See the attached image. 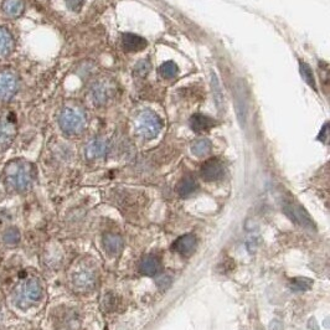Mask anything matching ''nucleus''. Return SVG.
I'll list each match as a JSON object with an SVG mask.
<instances>
[{
  "label": "nucleus",
  "mask_w": 330,
  "mask_h": 330,
  "mask_svg": "<svg viewBox=\"0 0 330 330\" xmlns=\"http://www.w3.org/2000/svg\"><path fill=\"white\" fill-rule=\"evenodd\" d=\"M34 164L24 158H15L4 165L2 175L3 187L10 194H25L35 181Z\"/></svg>",
  "instance_id": "nucleus-1"
},
{
  "label": "nucleus",
  "mask_w": 330,
  "mask_h": 330,
  "mask_svg": "<svg viewBox=\"0 0 330 330\" xmlns=\"http://www.w3.org/2000/svg\"><path fill=\"white\" fill-rule=\"evenodd\" d=\"M13 302L19 309H28L37 303L43 297V285L36 277H26L14 287Z\"/></svg>",
  "instance_id": "nucleus-2"
},
{
  "label": "nucleus",
  "mask_w": 330,
  "mask_h": 330,
  "mask_svg": "<svg viewBox=\"0 0 330 330\" xmlns=\"http://www.w3.org/2000/svg\"><path fill=\"white\" fill-rule=\"evenodd\" d=\"M58 126L67 135L82 133L87 126L86 112L77 106H66L58 116Z\"/></svg>",
  "instance_id": "nucleus-3"
},
{
  "label": "nucleus",
  "mask_w": 330,
  "mask_h": 330,
  "mask_svg": "<svg viewBox=\"0 0 330 330\" xmlns=\"http://www.w3.org/2000/svg\"><path fill=\"white\" fill-rule=\"evenodd\" d=\"M161 128H163V122L154 112L146 110L140 112L139 116L137 117L135 120V129L137 133L144 139L150 140L155 138L160 133Z\"/></svg>",
  "instance_id": "nucleus-4"
},
{
  "label": "nucleus",
  "mask_w": 330,
  "mask_h": 330,
  "mask_svg": "<svg viewBox=\"0 0 330 330\" xmlns=\"http://www.w3.org/2000/svg\"><path fill=\"white\" fill-rule=\"evenodd\" d=\"M17 135L15 114L11 111H0V153H4L13 146Z\"/></svg>",
  "instance_id": "nucleus-5"
},
{
  "label": "nucleus",
  "mask_w": 330,
  "mask_h": 330,
  "mask_svg": "<svg viewBox=\"0 0 330 330\" xmlns=\"http://www.w3.org/2000/svg\"><path fill=\"white\" fill-rule=\"evenodd\" d=\"M20 79L13 70L0 71V102H8L19 92Z\"/></svg>",
  "instance_id": "nucleus-6"
},
{
  "label": "nucleus",
  "mask_w": 330,
  "mask_h": 330,
  "mask_svg": "<svg viewBox=\"0 0 330 330\" xmlns=\"http://www.w3.org/2000/svg\"><path fill=\"white\" fill-rule=\"evenodd\" d=\"M71 284L73 290L77 292H87L93 287L94 275L92 270H90L84 263H79L72 270L70 276Z\"/></svg>",
  "instance_id": "nucleus-7"
},
{
  "label": "nucleus",
  "mask_w": 330,
  "mask_h": 330,
  "mask_svg": "<svg viewBox=\"0 0 330 330\" xmlns=\"http://www.w3.org/2000/svg\"><path fill=\"white\" fill-rule=\"evenodd\" d=\"M225 174V167L219 158H211L206 160L201 167V176L206 181H217Z\"/></svg>",
  "instance_id": "nucleus-8"
},
{
  "label": "nucleus",
  "mask_w": 330,
  "mask_h": 330,
  "mask_svg": "<svg viewBox=\"0 0 330 330\" xmlns=\"http://www.w3.org/2000/svg\"><path fill=\"white\" fill-rule=\"evenodd\" d=\"M15 50V39L7 26H0V60L7 58Z\"/></svg>",
  "instance_id": "nucleus-9"
},
{
  "label": "nucleus",
  "mask_w": 330,
  "mask_h": 330,
  "mask_svg": "<svg viewBox=\"0 0 330 330\" xmlns=\"http://www.w3.org/2000/svg\"><path fill=\"white\" fill-rule=\"evenodd\" d=\"M108 153V143L101 138H96L92 139L86 146L85 149V154L88 160H93V159H98L106 157Z\"/></svg>",
  "instance_id": "nucleus-10"
},
{
  "label": "nucleus",
  "mask_w": 330,
  "mask_h": 330,
  "mask_svg": "<svg viewBox=\"0 0 330 330\" xmlns=\"http://www.w3.org/2000/svg\"><path fill=\"white\" fill-rule=\"evenodd\" d=\"M196 244H197V241L195 236L189 234L179 237L178 240L174 242L173 250L178 253H180L181 256H187L188 257V256L193 255V252L195 251Z\"/></svg>",
  "instance_id": "nucleus-11"
},
{
  "label": "nucleus",
  "mask_w": 330,
  "mask_h": 330,
  "mask_svg": "<svg viewBox=\"0 0 330 330\" xmlns=\"http://www.w3.org/2000/svg\"><path fill=\"white\" fill-rule=\"evenodd\" d=\"M147 46V41L143 37L138 36L135 34H123L122 36V47L125 51L128 52H137L141 51Z\"/></svg>",
  "instance_id": "nucleus-12"
},
{
  "label": "nucleus",
  "mask_w": 330,
  "mask_h": 330,
  "mask_svg": "<svg viewBox=\"0 0 330 330\" xmlns=\"http://www.w3.org/2000/svg\"><path fill=\"white\" fill-rule=\"evenodd\" d=\"M2 10L5 16L16 19L22 16L25 11V3L24 0H4L2 4Z\"/></svg>",
  "instance_id": "nucleus-13"
},
{
  "label": "nucleus",
  "mask_w": 330,
  "mask_h": 330,
  "mask_svg": "<svg viewBox=\"0 0 330 330\" xmlns=\"http://www.w3.org/2000/svg\"><path fill=\"white\" fill-rule=\"evenodd\" d=\"M110 86L106 82H97L91 88V99L97 106H101L107 102V99L110 98Z\"/></svg>",
  "instance_id": "nucleus-14"
},
{
  "label": "nucleus",
  "mask_w": 330,
  "mask_h": 330,
  "mask_svg": "<svg viewBox=\"0 0 330 330\" xmlns=\"http://www.w3.org/2000/svg\"><path fill=\"white\" fill-rule=\"evenodd\" d=\"M214 126H216V122L212 118L204 116V114L197 113L190 118V127L196 133H202V132L209 131Z\"/></svg>",
  "instance_id": "nucleus-15"
},
{
  "label": "nucleus",
  "mask_w": 330,
  "mask_h": 330,
  "mask_svg": "<svg viewBox=\"0 0 330 330\" xmlns=\"http://www.w3.org/2000/svg\"><path fill=\"white\" fill-rule=\"evenodd\" d=\"M103 246L111 255H118L123 249V238L119 235L106 234L103 237Z\"/></svg>",
  "instance_id": "nucleus-16"
},
{
  "label": "nucleus",
  "mask_w": 330,
  "mask_h": 330,
  "mask_svg": "<svg viewBox=\"0 0 330 330\" xmlns=\"http://www.w3.org/2000/svg\"><path fill=\"white\" fill-rule=\"evenodd\" d=\"M140 272L146 276H155L160 271V262L154 256H148L140 262Z\"/></svg>",
  "instance_id": "nucleus-17"
},
{
  "label": "nucleus",
  "mask_w": 330,
  "mask_h": 330,
  "mask_svg": "<svg viewBox=\"0 0 330 330\" xmlns=\"http://www.w3.org/2000/svg\"><path fill=\"white\" fill-rule=\"evenodd\" d=\"M285 212L290 214L291 219H293L296 222H299L300 225L303 226L312 225V220L309 219L308 214H306L302 208H299V206H293V205L288 206V208H285Z\"/></svg>",
  "instance_id": "nucleus-18"
},
{
  "label": "nucleus",
  "mask_w": 330,
  "mask_h": 330,
  "mask_svg": "<svg viewBox=\"0 0 330 330\" xmlns=\"http://www.w3.org/2000/svg\"><path fill=\"white\" fill-rule=\"evenodd\" d=\"M211 88H212V97H214L215 105H216V107L221 111L223 108L222 88H221L219 78H217L216 73H215L214 71L211 72Z\"/></svg>",
  "instance_id": "nucleus-19"
},
{
  "label": "nucleus",
  "mask_w": 330,
  "mask_h": 330,
  "mask_svg": "<svg viewBox=\"0 0 330 330\" xmlns=\"http://www.w3.org/2000/svg\"><path fill=\"white\" fill-rule=\"evenodd\" d=\"M197 188H199V185H197V182L194 180L193 178H185L179 182L176 190H178L179 195L182 197H187V196H190L191 194L195 193Z\"/></svg>",
  "instance_id": "nucleus-20"
},
{
  "label": "nucleus",
  "mask_w": 330,
  "mask_h": 330,
  "mask_svg": "<svg viewBox=\"0 0 330 330\" xmlns=\"http://www.w3.org/2000/svg\"><path fill=\"white\" fill-rule=\"evenodd\" d=\"M211 148H212L211 141L209 139H205V138H202V139H197L194 141L193 146H191V152H193L194 155L201 158V157H205V155H208L209 153L211 152Z\"/></svg>",
  "instance_id": "nucleus-21"
},
{
  "label": "nucleus",
  "mask_w": 330,
  "mask_h": 330,
  "mask_svg": "<svg viewBox=\"0 0 330 330\" xmlns=\"http://www.w3.org/2000/svg\"><path fill=\"white\" fill-rule=\"evenodd\" d=\"M20 238L22 236H20L19 230L15 228H9L3 234V241L7 246H16L20 242Z\"/></svg>",
  "instance_id": "nucleus-22"
},
{
  "label": "nucleus",
  "mask_w": 330,
  "mask_h": 330,
  "mask_svg": "<svg viewBox=\"0 0 330 330\" xmlns=\"http://www.w3.org/2000/svg\"><path fill=\"white\" fill-rule=\"evenodd\" d=\"M299 71H300V75H302V77L306 84L309 85L313 90H317V85H315V78H314V75L313 72H312V69L311 66H309L308 64L305 63H300L299 64Z\"/></svg>",
  "instance_id": "nucleus-23"
},
{
  "label": "nucleus",
  "mask_w": 330,
  "mask_h": 330,
  "mask_svg": "<svg viewBox=\"0 0 330 330\" xmlns=\"http://www.w3.org/2000/svg\"><path fill=\"white\" fill-rule=\"evenodd\" d=\"M179 69L176 66L175 63L173 61H167L160 66V75L165 78H174L178 75Z\"/></svg>",
  "instance_id": "nucleus-24"
},
{
  "label": "nucleus",
  "mask_w": 330,
  "mask_h": 330,
  "mask_svg": "<svg viewBox=\"0 0 330 330\" xmlns=\"http://www.w3.org/2000/svg\"><path fill=\"white\" fill-rule=\"evenodd\" d=\"M291 288L296 292H302V291H308L311 290L312 285H313V281L308 278H294L291 279Z\"/></svg>",
  "instance_id": "nucleus-25"
},
{
  "label": "nucleus",
  "mask_w": 330,
  "mask_h": 330,
  "mask_svg": "<svg viewBox=\"0 0 330 330\" xmlns=\"http://www.w3.org/2000/svg\"><path fill=\"white\" fill-rule=\"evenodd\" d=\"M149 69H150L149 60L139 61V63L137 64V66H135L134 73L137 76H139V77H144V76L149 72Z\"/></svg>",
  "instance_id": "nucleus-26"
},
{
  "label": "nucleus",
  "mask_w": 330,
  "mask_h": 330,
  "mask_svg": "<svg viewBox=\"0 0 330 330\" xmlns=\"http://www.w3.org/2000/svg\"><path fill=\"white\" fill-rule=\"evenodd\" d=\"M65 2L66 7L72 11H79L85 4V0H65Z\"/></svg>",
  "instance_id": "nucleus-27"
},
{
  "label": "nucleus",
  "mask_w": 330,
  "mask_h": 330,
  "mask_svg": "<svg viewBox=\"0 0 330 330\" xmlns=\"http://www.w3.org/2000/svg\"><path fill=\"white\" fill-rule=\"evenodd\" d=\"M318 139L324 141V143H328L329 141V125L328 123H326V125L322 128V132H320Z\"/></svg>",
  "instance_id": "nucleus-28"
},
{
  "label": "nucleus",
  "mask_w": 330,
  "mask_h": 330,
  "mask_svg": "<svg viewBox=\"0 0 330 330\" xmlns=\"http://www.w3.org/2000/svg\"><path fill=\"white\" fill-rule=\"evenodd\" d=\"M157 284L161 288V290H165V288L170 284V278L167 276L159 277V278L157 279Z\"/></svg>",
  "instance_id": "nucleus-29"
}]
</instances>
